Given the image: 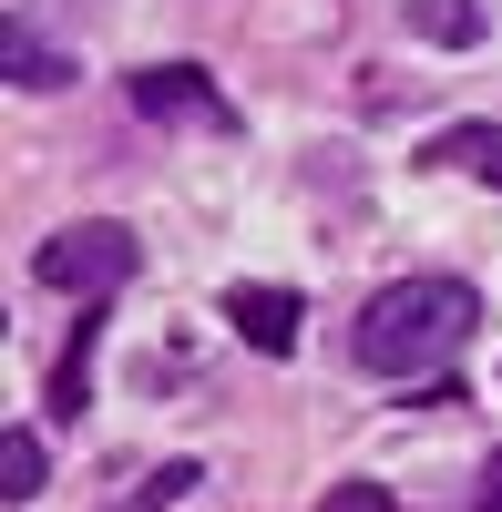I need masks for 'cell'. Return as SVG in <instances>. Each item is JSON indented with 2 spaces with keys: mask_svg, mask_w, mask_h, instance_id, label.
<instances>
[{
  "mask_svg": "<svg viewBox=\"0 0 502 512\" xmlns=\"http://www.w3.org/2000/svg\"><path fill=\"white\" fill-rule=\"evenodd\" d=\"M0 72H11L21 93H62V82H82V72H72V62H62V52H52V41H41L21 11L0 21Z\"/></svg>",
  "mask_w": 502,
  "mask_h": 512,
  "instance_id": "obj_5",
  "label": "cell"
},
{
  "mask_svg": "<svg viewBox=\"0 0 502 512\" xmlns=\"http://www.w3.org/2000/svg\"><path fill=\"white\" fill-rule=\"evenodd\" d=\"M298 297H287V287H226V328L246 338V349H257V359H287V349H298Z\"/></svg>",
  "mask_w": 502,
  "mask_h": 512,
  "instance_id": "obj_4",
  "label": "cell"
},
{
  "mask_svg": "<svg viewBox=\"0 0 502 512\" xmlns=\"http://www.w3.org/2000/svg\"><path fill=\"white\" fill-rule=\"evenodd\" d=\"M410 41H441V52H472V41H492V11L482 0H400Z\"/></svg>",
  "mask_w": 502,
  "mask_h": 512,
  "instance_id": "obj_6",
  "label": "cell"
},
{
  "mask_svg": "<svg viewBox=\"0 0 502 512\" xmlns=\"http://www.w3.org/2000/svg\"><path fill=\"white\" fill-rule=\"evenodd\" d=\"M472 328H482V297H472L462 277H390V287L349 318V359H359L369 379H431Z\"/></svg>",
  "mask_w": 502,
  "mask_h": 512,
  "instance_id": "obj_1",
  "label": "cell"
},
{
  "mask_svg": "<svg viewBox=\"0 0 502 512\" xmlns=\"http://www.w3.org/2000/svg\"><path fill=\"white\" fill-rule=\"evenodd\" d=\"M318 512H390V482H339Z\"/></svg>",
  "mask_w": 502,
  "mask_h": 512,
  "instance_id": "obj_11",
  "label": "cell"
},
{
  "mask_svg": "<svg viewBox=\"0 0 502 512\" xmlns=\"http://www.w3.org/2000/svg\"><path fill=\"white\" fill-rule=\"evenodd\" d=\"M195 482H205V472H195V461H164V472H154V482H144L134 502H123V512H164V502H185Z\"/></svg>",
  "mask_w": 502,
  "mask_h": 512,
  "instance_id": "obj_10",
  "label": "cell"
},
{
  "mask_svg": "<svg viewBox=\"0 0 502 512\" xmlns=\"http://www.w3.org/2000/svg\"><path fill=\"white\" fill-rule=\"evenodd\" d=\"M472 512H502V461H492V472H482V502Z\"/></svg>",
  "mask_w": 502,
  "mask_h": 512,
  "instance_id": "obj_12",
  "label": "cell"
},
{
  "mask_svg": "<svg viewBox=\"0 0 502 512\" xmlns=\"http://www.w3.org/2000/svg\"><path fill=\"white\" fill-rule=\"evenodd\" d=\"M421 164H451V175H482L502 195V123H451V134H431Z\"/></svg>",
  "mask_w": 502,
  "mask_h": 512,
  "instance_id": "obj_7",
  "label": "cell"
},
{
  "mask_svg": "<svg viewBox=\"0 0 502 512\" xmlns=\"http://www.w3.org/2000/svg\"><path fill=\"white\" fill-rule=\"evenodd\" d=\"M41 492V431H11L0 441V502H31Z\"/></svg>",
  "mask_w": 502,
  "mask_h": 512,
  "instance_id": "obj_8",
  "label": "cell"
},
{
  "mask_svg": "<svg viewBox=\"0 0 502 512\" xmlns=\"http://www.w3.org/2000/svg\"><path fill=\"white\" fill-rule=\"evenodd\" d=\"M82 390H93V328L72 338V359L52 369V410H82Z\"/></svg>",
  "mask_w": 502,
  "mask_h": 512,
  "instance_id": "obj_9",
  "label": "cell"
},
{
  "mask_svg": "<svg viewBox=\"0 0 502 512\" xmlns=\"http://www.w3.org/2000/svg\"><path fill=\"white\" fill-rule=\"evenodd\" d=\"M134 113L144 123H195V134H236V103L216 93V72H195V62H144L134 72Z\"/></svg>",
  "mask_w": 502,
  "mask_h": 512,
  "instance_id": "obj_3",
  "label": "cell"
},
{
  "mask_svg": "<svg viewBox=\"0 0 502 512\" xmlns=\"http://www.w3.org/2000/svg\"><path fill=\"white\" fill-rule=\"evenodd\" d=\"M134 267H144V246H134V226H113V216H82V226H62L52 246L31 256V277L52 297H82V308H103Z\"/></svg>",
  "mask_w": 502,
  "mask_h": 512,
  "instance_id": "obj_2",
  "label": "cell"
}]
</instances>
